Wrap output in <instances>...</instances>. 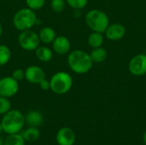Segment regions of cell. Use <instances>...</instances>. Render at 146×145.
I'll use <instances>...</instances> for the list:
<instances>
[{"label":"cell","instance_id":"2e32d148","mask_svg":"<svg viewBox=\"0 0 146 145\" xmlns=\"http://www.w3.org/2000/svg\"><path fill=\"white\" fill-rule=\"evenodd\" d=\"M108 53L104 48L98 47V48H93L92 51L90 52V56L93 62V63H102L104 62L106 58H107Z\"/></svg>","mask_w":146,"mask_h":145},{"label":"cell","instance_id":"d4e9b609","mask_svg":"<svg viewBox=\"0 0 146 145\" xmlns=\"http://www.w3.org/2000/svg\"><path fill=\"white\" fill-rule=\"evenodd\" d=\"M11 76L17 81H21L25 79V70L21 68H16L12 72Z\"/></svg>","mask_w":146,"mask_h":145},{"label":"cell","instance_id":"f1b7e54d","mask_svg":"<svg viewBox=\"0 0 146 145\" xmlns=\"http://www.w3.org/2000/svg\"><path fill=\"white\" fill-rule=\"evenodd\" d=\"M2 33H3V26H2V24L0 22V38L2 36Z\"/></svg>","mask_w":146,"mask_h":145},{"label":"cell","instance_id":"30bf717a","mask_svg":"<svg viewBox=\"0 0 146 145\" xmlns=\"http://www.w3.org/2000/svg\"><path fill=\"white\" fill-rule=\"evenodd\" d=\"M51 47L53 52H55L57 55L63 56L70 52L71 43L70 40L66 36L60 35L56 37L54 41L51 43Z\"/></svg>","mask_w":146,"mask_h":145},{"label":"cell","instance_id":"ac0fdd59","mask_svg":"<svg viewBox=\"0 0 146 145\" xmlns=\"http://www.w3.org/2000/svg\"><path fill=\"white\" fill-rule=\"evenodd\" d=\"M104 35L102 32H92L87 38L88 44L91 48H98L101 47L104 44Z\"/></svg>","mask_w":146,"mask_h":145},{"label":"cell","instance_id":"ffe728a7","mask_svg":"<svg viewBox=\"0 0 146 145\" xmlns=\"http://www.w3.org/2000/svg\"><path fill=\"white\" fill-rule=\"evenodd\" d=\"M11 59V50L5 44H0V67L6 65Z\"/></svg>","mask_w":146,"mask_h":145},{"label":"cell","instance_id":"7c38bea8","mask_svg":"<svg viewBox=\"0 0 146 145\" xmlns=\"http://www.w3.org/2000/svg\"><path fill=\"white\" fill-rule=\"evenodd\" d=\"M106 38L110 41H119L126 35V28L121 23L110 24L104 32Z\"/></svg>","mask_w":146,"mask_h":145},{"label":"cell","instance_id":"484cf974","mask_svg":"<svg viewBox=\"0 0 146 145\" xmlns=\"http://www.w3.org/2000/svg\"><path fill=\"white\" fill-rule=\"evenodd\" d=\"M39 87L41 90L43 91H48V90H50V80L47 79L46 78L44 79H43L39 84H38Z\"/></svg>","mask_w":146,"mask_h":145},{"label":"cell","instance_id":"4fadbf2b","mask_svg":"<svg viewBox=\"0 0 146 145\" xmlns=\"http://www.w3.org/2000/svg\"><path fill=\"white\" fill-rule=\"evenodd\" d=\"M25 117V124L29 126L38 127L44 122V116L42 113L38 110H30L27 113Z\"/></svg>","mask_w":146,"mask_h":145},{"label":"cell","instance_id":"cb8c5ba5","mask_svg":"<svg viewBox=\"0 0 146 145\" xmlns=\"http://www.w3.org/2000/svg\"><path fill=\"white\" fill-rule=\"evenodd\" d=\"M11 109V103L9 98L0 96V115H3Z\"/></svg>","mask_w":146,"mask_h":145},{"label":"cell","instance_id":"4316f807","mask_svg":"<svg viewBox=\"0 0 146 145\" xmlns=\"http://www.w3.org/2000/svg\"><path fill=\"white\" fill-rule=\"evenodd\" d=\"M80 12L81 10L80 9H74V17H80Z\"/></svg>","mask_w":146,"mask_h":145},{"label":"cell","instance_id":"9a60e30c","mask_svg":"<svg viewBox=\"0 0 146 145\" xmlns=\"http://www.w3.org/2000/svg\"><path fill=\"white\" fill-rule=\"evenodd\" d=\"M35 56L41 62H49L53 58V50L45 45H39L35 50Z\"/></svg>","mask_w":146,"mask_h":145},{"label":"cell","instance_id":"ba28073f","mask_svg":"<svg viewBox=\"0 0 146 145\" xmlns=\"http://www.w3.org/2000/svg\"><path fill=\"white\" fill-rule=\"evenodd\" d=\"M128 70L132 75L136 77L146 74V54L141 53L132 57L128 63Z\"/></svg>","mask_w":146,"mask_h":145},{"label":"cell","instance_id":"603a6c76","mask_svg":"<svg viewBox=\"0 0 146 145\" xmlns=\"http://www.w3.org/2000/svg\"><path fill=\"white\" fill-rule=\"evenodd\" d=\"M27 7L36 11L41 9L44 4H45V0H25Z\"/></svg>","mask_w":146,"mask_h":145},{"label":"cell","instance_id":"7a4b0ae2","mask_svg":"<svg viewBox=\"0 0 146 145\" xmlns=\"http://www.w3.org/2000/svg\"><path fill=\"white\" fill-rule=\"evenodd\" d=\"M0 123L3 132L7 134L19 133L25 125V117L18 109H10L3 115Z\"/></svg>","mask_w":146,"mask_h":145},{"label":"cell","instance_id":"83f0119b","mask_svg":"<svg viewBox=\"0 0 146 145\" xmlns=\"http://www.w3.org/2000/svg\"><path fill=\"white\" fill-rule=\"evenodd\" d=\"M143 142H144L145 145H146V131L145 132L144 135H143Z\"/></svg>","mask_w":146,"mask_h":145},{"label":"cell","instance_id":"d6986e66","mask_svg":"<svg viewBox=\"0 0 146 145\" xmlns=\"http://www.w3.org/2000/svg\"><path fill=\"white\" fill-rule=\"evenodd\" d=\"M25 140L21 134H8L5 139H3V145H25Z\"/></svg>","mask_w":146,"mask_h":145},{"label":"cell","instance_id":"44dd1931","mask_svg":"<svg viewBox=\"0 0 146 145\" xmlns=\"http://www.w3.org/2000/svg\"><path fill=\"white\" fill-rule=\"evenodd\" d=\"M66 1L65 0H51L50 1V9L55 13H61L66 8Z\"/></svg>","mask_w":146,"mask_h":145},{"label":"cell","instance_id":"7402d4cb","mask_svg":"<svg viewBox=\"0 0 146 145\" xmlns=\"http://www.w3.org/2000/svg\"><path fill=\"white\" fill-rule=\"evenodd\" d=\"M67 4L73 9L82 10L88 3V0H65Z\"/></svg>","mask_w":146,"mask_h":145},{"label":"cell","instance_id":"f546056e","mask_svg":"<svg viewBox=\"0 0 146 145\" xmlns=\"http://www.w3.org/2000/svg\"><path fill=\"white\" fill-rule=\"evenodd\" d=\"M0 145H3V139L0 137Z\"/></svg>","mask_w":146,"mask_h":145},{"label":"cell","instance_id":"e0dca14e","mask_svg":"<svg viewBox=\"0 0 146 145\" xmlns=\"http://www.w3.org/2000/svg\"><path fill=\"white\" fill-rule=\"evenodd\" d=\"M21 136L23 137L26 142H36L40 138V131L38 130V127L29 126L21 133Z\"/></svg>","mask_w":146,"mask_h":145},{"label":"cell","instance_id":"8fae6325","mask_svg":"<svg viewBox=\"0 0 146 145\" xmlns=\"http://www.w3.org/2000/svg\"><path fill=\"white\" fill-rule=\"evenodd\" d=\"M56 140L58 145H74L76 140V135L70 127L65 126L58 130Z\"/></svg>","mask_w":146,"mask_h":145},{"label":"cell","instance_id":"3957f363","mask_svg":"<svg viewBox=\"0 0 146 145\" xmlns=\"http://www.w3.org/2000/svg\"><path fill=\"white\" fill-rule=\"evenodd\" d=\"M85 21L86 26L92 32H98L104 33L110 25V18L108 15L100 9H91L89 10L86 16Z\"/></svg>","mask_w":146,"mask_h":145},{"label":"cell","instance_id":"6da1fadb","mask_svg":"<svg viewBox=\"0 0 146 145\" xmlns=\"http://www.w3.org/2000/svg\"><path fill=\"white\" fill-rule=\"evenodd\" d=\"M67 62L68 68L77 74L87 73L93 66L90 54L81 50H74L68 53Z\"/></svg>","mask_w":146,"mask_h":145},{"label":"cell","instance_id":"9c48e42d","mask_svg":"<svg viewBox=\"0 0 146 145\" xmlns=\"http://www.w3.org/2000/svg\"><path fill=\"white\" fill-rule=\"evenodd\" d=\"M46 78L42 68L37 65H31L25 69V79L33 85H38Z\"/></svg>","mask_w":146,"mask_h":145},{"label":"cell","instance_id":"52a82bcc","mask_svg":"<svg viewBox=\"0 0 146 145\" xmlns=\"http://www.w3.org/2000/svg\"><path fill=\"white\" fill-rule=\"evenodd\" d=\"M20 88L19 81L15 80L11 75L0 79V96L10 98L17 94Z\"/></svg>","mask_w":146,"mask_h":145},{"label":"cell","instance_id":"277c9868","mask_svg":"<svg viewBox=\"0 0 146 145\" xmlns=\"http://www.w3.org/2000/svg\"><path fill=\"white\" fill-rule=\"evenodd\" d=\"M37 18L34 10L27 7L20 9L13 16L14 27L19 32L32 29L36 24Z\"/></svg>","mask_w":146,"mask_h":145},{"label":"cell","instance_id":"5bb4252c","mask_svg":"<svg viewBox=\"0 0 146 145\" xmlns=\"http://www.w3.org/2000/svg\"><path fill=\"white\" fill-rule=\"evenodd\" d=\"M38 38L41 43L44 44H51L56 37V31L50 26H44L38 32Z\"/></svg>","mask_w":146,"mask_h":145},{"label":"cell","instance_id":"5b68a950","mask_svg":"<svg viewBox=\"0 0 146 145\" xmlns=\"http://www.w3.org/2000/svg\"><path fill=\"white\" fill-rule=\"evenodd\" d=\"M49 80L50 91L56 95H63L68 93L73 86L72 76L64 71L55 73Z\"/></svg>","mask_w":146,"mask_h":145},{"label":"cell","instance_id":"4dcf8cb0","mask_svg":"<svg viewBox=\"0 0 146 145\" xmlns=\"http://www.w3.org/2000/svg\"><path fill=\"white\" fill-rule=\"evenodd\" d=\"M3 132V127H2V125H1V123H0V135L2 134Z\"/></svg>","mask_w":146,"mask_h":145},{"label":"cell","instance_id":"8992f818","mask_svg":"<svg viewBox=\"0 0 146 145\" xmlns=\"http://www.w3.org/2000/svg\"><path fill=\"white\" fill-rule=\"evenodd\" d=\"M17 42L20 47L26 51H34L40 44L38 34L32 29L20 32Z\"/></svg>","mask_w":146,"mask_h":145}]
</instances>
